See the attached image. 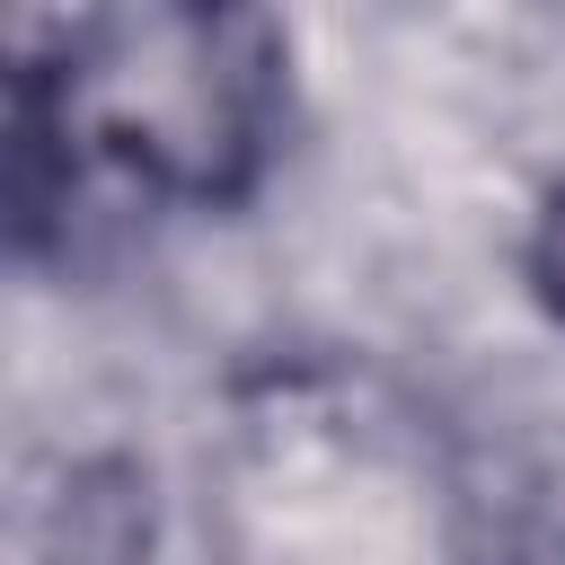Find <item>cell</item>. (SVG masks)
Returning a JSON list of instances; mask_svg holds the SVG:
<instances>
[{"instance_id":"1","label":"cell","mask_w":565,"mask_h":565,"mask_svg":"<svg viewBox=\"0 0 565 565\" xmlns=\"http://www.w3.org/2000/svg\"><path fill=\"white\" fill-rule=\"evenodd\" d=\"M274 88L282 53L265 0H115L62 71L26 88V124L159 194L230 203L265 159Z\"/></svg>"},{"instance_id":"2","label":"cell","mask_w":565,"mask_h":565,"mask_svg":"<svg viewBox=\"0 0 565 565\" xmlns=\"http://www.w3.org/2000/svg\"><path fill=\"white\" fill-rule=\"evenodd\" d=\"M530 265H539V291L565 309V194L547 203V221H539V256H530Z\"/></svg>"}]
</instances>
